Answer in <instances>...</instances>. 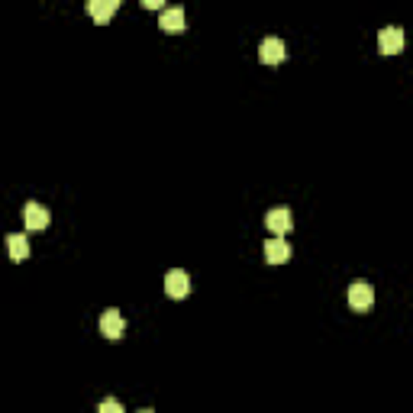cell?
<instances>
[{
    "mask_svg": "<svg viewBox=\"0 0 413 413\" xmlns=\"http://www.w3.org/2000/svg\"><path fill=\"white\" fill-rule=\"evenodd\" d=\"M371 304H375V287H371L368 281H352L349 284V307L358 310V313H365V310H371Z\"/></svg>",
    "mask_w": 413,
    "mask_h": 413,
    "instance_id": "cell-1",
    "label": "cell"
},
{
    "mask_svg": "<svg viewBox=\"0 0 413 413\" xmlns=\"http://www.w3.org/2000/svg\"><path fill=\"white\" fill-rule=\"evenodd\" d=\"M165 294L175 297V301L188 297L191 294V274L181 272V268H171V272L165 274Z\"/></svg>",
    "mask_w": 413,
    "mask_h": 413,
    "instance_id": "cell-2",
    "label": "cell"
},
{
    "mask_svg": "<svg viewBox=\"0 0 413 413\" xmlns=\"http://www.w3.org/2000/svg\"><path fill=\"white\" fill-rule=\"evenodd\" d=\"M259 58L265 65H278V62H284L287 58V45H284V39H278V36H268V39H262V45H259Z\"/></svg>",
    "mask_w": 413,
    "mask_h": 413,
    "instance_id": "cell-3",
    "label": "cell"
},
{
    "mask_svg": "<svg viewBox=\"0 0 413 413\" xmlns=\"http://www.w3.org/2000/svg\"><path fill=\"white\" fill-rule=\"evenodd\" d=\"M265 226L272 232H278V236H284V232H291V226H294V217H291L287 207H272V210L265 213Z\"/></svg>",
    "mask_w": 413,
    "mask_h": 413,
    "instance_id": "cell-4",
    "label": "cell"
},
{
    "mask_svg": "<svg viewBox=\"0 0 413 413\" xmlns=\"http://www.w3.org/2000/svg\"><path fill=\"white\" fill-rule=\"evenodd\" d=\"M291 259V242L284 236H274L265 242V262L268 265H284Z\"/></svg>",
    "mask_w": 413,
    "mask_h": 413,
    "instance_id": "cell-5",
    "label": "cell"
},
{
    "mask_svg": "<svg viewBox=\"0 0 413 413\" xmlns=\"http://www.w3.org/2000/svg\"><path fill=\"white\" fill-rule=\"evenodd\" d=\"M23 223H26V230H45L49 226V210H45L43 203H36V200H29L26 207H23Z\"/></svg>",
    "mask_w": 413,
    "mask_h": 413,
    "instance_id": "cell-6",
    "label": "cell"
},
{
    "mask_svg": "<svg viewBox=\"0 0 413 413\" xmlns=\"http://www.w3.org/2000/svg\"><path fill=\"white\" fill-rule=\"evenodd\" d=\"M378 45H381V52H387V55H397V52L404 49V29H400V26H385L378 33Z\"/></svg>",
    "mask_w": 413,
    "mask_h": 413,
    "instance_id": "cell-7",
    "label": "cell"
},
{
    "mask_svg": "<svg viewBox=\"0 0 413 413\" xmlns=\"http://www.w3.org/2000/svg\"><path fill=\"white\" fill-rule=\"evenodd\" d=\"M123 329H127L123 313H119V310H104V316H100V333H104L107 339H119Z\"/></svg>",
    "mask_w": 413,
    "mask_h": 413,
    "instance_id": "cell-8",
    "label": "cell"
},
{
    "mask_svg": "<svg viewBox=\"0 0 413 413\" xmlns=\"http://www.w3.org/2000/svg\"><path fill=\"white\" fill-rule=\"evenodd\" d=\"M159 26L165 33H184V10L181 7H165L159 16Z\"/></svg>",
    "mask_w": 413,
    "mask_h": 413,
    "instance_id": "cell-9",
    "label": "cell"
},
{
    "mask_svg": "<svg viewBox=\"0 0 413 413\" xmlns=\"http://www.w3.org/2000/svg\"><path fill=\"white\" fill-rule=\"evenodd\" d=\"M117 10H119V0H91V4H87V14L97 23H107Z\"/></svg>",
    "mask_w": 413,
    "mask_h": 413,
    "instance_id": "cell-10",
    "label": "cell"
},
{
    "mask_svg": "<svg viewBox=\"0 0 413 413\" xmlns=\"http://www.w3.org/2000/svg\"><path fill=\"white\" fill-rule=\"evenodd\" d=\"M7 249H10V259H14V262H26V255H29V239L23 236V232H14V236L7 239Z\"/></svg>",
    "mask_w": 413,
    "mask_h": 413,
    "instance_id": "cell-11",
    "label": "cell"
},
{
    "mask_svg": "<svg viewBox=\"0 0 413 413\" xmlns=\"http://www.w3.org/2000/svg\"><path fill=\"white\" fill-rule=\"evenodd\" d=\"M97 413H123V404H119L117 397H107V400H100Z\"/></svg>",
    "mask_w": 413,
    "mask_h": 413,
    "instance_id": "cell-12",
    "label": "cell"
},
{
    "mask_svg": "<svg viewBox=\"0 0 413 413\" xmlns=\"http://www.w3.org/2000/svg\"><path fill=\"white\" fill-rule=\"evenodd\" d=\"M139 413H155V410H149V407H142V410Z\"/></svg>",
    "mask_w": 413,
    "mask_h": 413,
    "instance_id": "cell-13",
    "label": "cell"
}]
</instances>
